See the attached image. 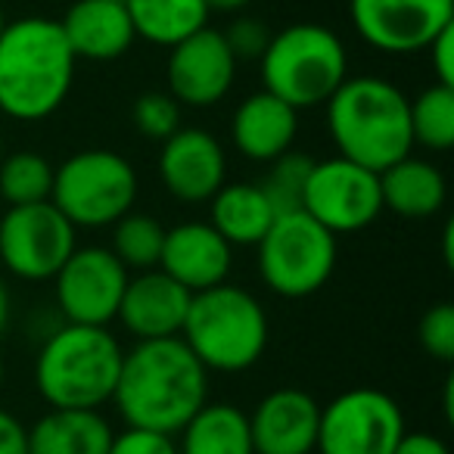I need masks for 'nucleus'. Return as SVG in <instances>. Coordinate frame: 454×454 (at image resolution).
<instances>
[{
    "label": "nucleus",
    "instance_id": "1",
    "mask_svg": "<svg viewBox=\"0 0 454 454\" xmlns=\"http://www.w3.org/2000/svg\"><path fill=\"white\" fill-rule=\"evenodd\" d=\"M206 402L208 371L184 346L181 336L137 340L131 352L121 355L113 404L125 427L177 435V429Z\"/></svg>",
    "mask_w": 454,
    "mask_h": 454
},
{
    "label": "nucleus",
    "instance_id": "2",
    "mask_svg": "<svg viewBox=\"0 0 454 454\" xmlns=\"http://www.w3.org/2000/svg\"><path fill=\"white\" fill-rule=\"evenodd\" d=\"M75 53L57 20L22 16L0 32V113L13 121H44L75 82Z\"/></svg>",
    "mask_w": 454,
    "mask_h": 454
},
{
    "label": "nucleus",
    "instance_id": "3",
    "mask_svg": "<svg viewBox=\"0 0 454 454\" xmlns=\"http://www.w3.org/2000/svg\"><path fill=\"white\" fill-rule=\"evenodd\" d=\"M327 134L336 153L361 168L383 171L411 156L408 97L377 75H348L327 103Z\"/></svg>",
    "mask_w": 454,
    "mask_h": 454
},
{
    "label": "nucleus",
    "instance_id": "4",
    "mask_svg": "<svg viewBox=\"0 0 454 454\" xmlns=\"http://www.w3.org/2000/svg\"><path fill=\"white\" fill-rule=\"evenodd\" d=\"M119 346L106 327L69 324L53 330L35 358V386L51 408L100 411L113 402L115 380L121 371Z\"/></svg>",
    "mask_w": 454,
    "mask_h": 454
},
{
    "label": "nucleus",
    "instance_id": "5",
    "mask_svg": "<svg viewBox=\"0 0 454 454\" xmlns=\"http://www.w3.org/2000/svg\"><path fill=\"white\" fill-rule=\"evenodd\" d=\"M181 340L208 373H243L268 348V315L243 286H208L190 296Z\"/></svg>",
    "mask_w": 454,
    "mask_h": 454
},
{
    "label": "nucleus",
    "instance_id": "6",
    "mask_svg": "<svg viewBox=\"0 0 454 454\" xmlns=\"http://www.w3.org/2000/svg\"><path fill=\"white\" fill-rule=\"evenodd\" d=\"M259 66L265 90L293 109L324 106L348 78L346 44L317 22H296L271 35Z\"/></svg>",
    "mask_w": 454,
    "mask_h": 454
},
{
    "label": "nucleus",
    "instance_id": "7",
    "mask_svg": "<svg viewBox=\"0 0 454 454\" xmlns=\"http://www.w3.org/2000/svg\"><path fill=\"white\" fill-rule=\"evenodd\" d=\"M137 171L115 150L72 153L53 168L51 202L75 227H113L137 200Z\"/></svg>",
    "mask_w": 454,
    "mask_h": 454
},
{
    "label": "nucleus",
    "instance_id": "8",
    "mask_svg": "<svg viewBox=\"0 0 454 454\" xmlns=\"http://www.w3.org/2000/svg\"><path fill=\"white\" fill-rule=\"evenodd\" d=\"M255 249L262 280L284 299H305L333 278L336 237L302 208L278 215Z\"/></svg>",
    "mask_w": 454,
    "mask_h": 454
},
{
    "label": "nucleus",
    "instance_id": "9",
    "mask_svg": "<svg viewBox=\"0 0 454 454\" xmlns=\"http://www.w3.org/2000/svg\"><path fill=\"white\" fill-rule=\"evenodd\" d=\"M75 247L78 227L51 200L13 206L0 215V265L20 280H53Z\"/></svg>",
    "mask_w": 454,
    "mask_h": 454
},
{
    "label": "nucleus",
    "instance_id": "10",
    "mask_svg": "<svg viewBox=\"0 0 454 454\" xmlns=\"http://www.w3.org/2000/svg\"><path fill=\"white\" fill-rule=\"evenodd\" d=\"M402 435L404 414L395 398L358 386L321 408L315 454H392Z\"/></svg>",
    "mask_w": 454,
    "mask_h": 454
},
{
    "label": "nucleus",
    "instance_id": "11",
    "mask_svg": "<svg viewBox=\"0 0 454 454\" xmlns=\"http://www.w3.org/2000/svg\"><path fill=\"white\" fill-rule=\"evenodd\" d=\"M302 212L330 234H358L383 212L377 171L361 168L342 156L315 162L302 193Z\"/></svg>",
    "mask_w": 454,
    "mask_h": 454
},
{
    "label": "nucleus",
    "instance_id": "12",
    "mask_svg": "<svg viewBox=\"0 0 454 454\" xmlns=\"http://www.w3.org/2000/svg\"><path fill=\"white\" fill-rule=\"evenodd\" d=\"M128 278H131V271L115 259L113 249L75 247V253L53 274L59 311L69 324L106 327L119 315Z\"/></svg>",
    "mask_w": 454,
    "mask_h": 454
},
{
    "label": "nucleus",
    "instance_id": "13",
    "mask_svg": "<svg viewBox=\"0 0 454 454\" xmlns=\"http://www.w3.org/2000/svg\"><path fill=\"white\" fill-rule=\"evenodd\" d=\"M355 32L380 53H420L454 22V0H348Z\"/></svg>",
    "mask_w": 454,
    "mask_h": 454
},
{
    "label": "nucleus",
    "instance_id": "14",
    "mask_svg": "<svg viewBox=\"0 0 454 454\" xmlns=\"http://www.w3.org/2000/svg\"><path fill=\"white\" fill-rule=\"evenodd\" d=\"M165 78H168V94L181 106L208 109L218 106L231 94L237 78V59L224 35L206 26L168 47Z\"/></svg>",
    "mask_w": 454,
    "mask_h": 454
},
{
    "label": "nucleus",
    "instance_id": "15",
    "mask_svg": "<svg viewBox=\"0 0 454 454\" xmlns=\"http://www.w3.org/2000/svg\"><path fill=\"white\" fill-rule=\"evenodd\" d=\"M159 177L177 202L200 206L227 184V153L215 134L181 125L162 140Z\"/></svg>",
    "mask_w": 454,
    "mask_h": 454
},
{
    "label": "nucleus",
    "instance_id": "16",
    "mask_svg": "<svg viewBox=\"0 0 454 454\" xmlns=\"http://www.w3.org/2000/svg\"><path fill=\"white\" fill-rule=\"evenodd\" d=\"M249 417L255 454H315L321 404L296 386L271 389Z\"/></svg>",
    "mask_w": 454,
    "mask_h": 454
},
{
    "label": "nucleus",
    "instance_id": "17",
    "mask_svg": "<svg viewBox=\"0 0 454 454\" xmlns=\"http://www.w3.org/2000/svg\"><path fill=\"white\" fill-rule=\"evenodd\" d=\"M231 268H234V247L208 221H184V224L165 227L159 271L177 280L184 290L200 293L227 284Z\"/></svg>",
    "mask_w": 454,
    "mask_h": 454
},
{
    "label": "nucleus",
    "instance_id": "18",
    "mask_svg": "<svg viewBox=\"0 0 454 454\" xmlns=\"http://www.w3.org/2000/svg\"><path fill=\"white\" fill-rule=\"evenodd\" d=\"M193 293L184 290L177 280H171L165 271L150 268L128 278L125 296L119 302L115 321L134 336V340H168L181 336L184 317L190 309Z\"/></svg>",
    "mask_w": 454,
    "mask_h": 454
},
{
    "label": "nucleus",
    "instance_id": "19",
    "mask_svg": "<svg viewBox=\"0 0 454 454\" xmlns=\"http://www.w3.org/2000/svg\"><path fill=\"white\" fill-rule=\"evenodd\" d=\"M75 59L113 63L137 41L125 0H75L59 20Z\"/></svg>",
    "mask_w": 454,
    "mask_h": 454
},
{
    "label": "nucleus",
    "instance_id": "20",
    "mask_svg": "<svg viewBox=\"0 0 454 454\" xmlns=\"http://www.w3.org/2000/svg\"><path fill=\"white\" fill-rule=\"evenodd\" d=\"M299 131V109L262 88L249 94L231 119V137L243 159L249 162H274L293 150Z\"/></svg>",
    "mask_w": 454,
    "mask_h": 454
},
{
    "label": "nucleus",
    "instance_id": "21",
    "mask_svg": "<svg viewBox=\"0 0 454 454\" xmlns=\"http://www.w3.org/2000/svg\"><path fill=\"white\" fill-rule=\"evenodd\" d=\"M380 196L383 208L398 218H433L448 200V184L439 165L429 159L404 156L380 171Z\"/></svg>",
    "mask_w": 454,
    "mask_h": 454
},
{
    "label": "nucleus",
    "instance_id": "22",
    "mask_svg": "<svg viewBox=\"0 0 454 454\" xmlns=\"http://www.w3.org/2000/svg\"><path fill=\"white\" fill-rule=\"evenodd\" d=\"M113 435L100 411L51 408L28 427V454H106Z\"/></svg>",
    "mask_w": 454,
    "mask_h": 454
},
{
    "label": "nucleus",
    "instance_id": "23",
    "mask_svg": "<svg viewBox=\"0 0 454 454\" xmlns=\"http://www.w3.org/2000/svg\"><path fill=\"white\" fill-rule=\"evenodd\" d=\"M274 218H278V212H274L262 184H224L208 200V224L231 247H255L268 234Z\"/></svg>",
    "mask_w": 454,
    "mask_h": 454
},
{
    "label": "nucleus",
    "instance_id": "24",
    "mask_svg": "<svg viewBox=\"0 0 454 454\" xmlns=\"http://www.w3.org/2000/svg\"><path fill=\"white\" fill-rule=\"evenodd\" d=\"M177 454H255L249 417L227 402H206L181 429Z\"/></svg>",
    "mask_w": 454,
    "mask_h": 454
},
{
    "label": "nucleus",
    "instance_id": "25",
    "mask_svg": "<svg viewBox=\"0 0 454 454\" xmlns=\"http://www.w3.org/2000/svg\"><path fill=\"white\" fill-rule=\"evenodd\" d=\"M134 35L150 44L175 47L177 41L208 26L206 0H125Z\"/></svg>",
    "mask_w": 454,
    "mask_h": 454
},
{
    "label": "nucleus",
    "instance_id": "26",
    "mask_svg": "<svg viewBox=\"0 0 454 454\" xmlns=\"http://www.w3.org/2000/svg\"><path fill=\"white\" fill-rule=\"evenodd\" d=\"M411 140L414 146L433 153H448L454 146V88L429 84L414 100H408Z\"/></svg>",
    "mask_w": 454,
    "mask_h": 454
},
{
    "label": "nucleus",
    "instance_id": "27",
    "mask_svg": "<svg viewBox=\"0 0 454 454\" xmlns=\"http://www.w3.org/2000/svg\"><path fill=\"white\" fill-rule=\"evenodd\" d=\"M165 227L159 218L144 212H128L113 224V255L128 271H150L159 268Z\"/></svg>",
    "mask_w": 454,
    "mask_h": 454
},
{
    "label": "nucleus",
    "instance_id": "28",
    "mask_svg": "<svg viewBox=\"0 0 454 454\" xmlns=\"http://www.w3.org/2000/svg\"><path fill=\"white\" fill-rule=\"evenodd\" d=\"M53 190V165L41 153L20 150L4 156L0 162V200L13 206L47 202Z\"/></svg>",
    "mask_w": 454,
    "mask_h": 454
},
{
    "label": "nucleus",
    "instance_id": "29",
    "mask_svg": "<svg viewBox=\"0 0 454 454\" xmlns=\"http://www.w3.org/2000/svg\"><path fill=\"white\" fill-rule=\"evenodd\" d=\"M268 171V181L262 184L265 196L271 200L274 212L286 215V212H299L302 208V193H305V181H309V171L315 165V159H309L305 153H284L278 156Z\"/></svg>",
    "mask_w": 454,
    "mask_h": 454
},
{
    "label": "nucleus",
    "instance_id": "30",
    "mask_svg": "<svg viewBox=\"0 0 454 454\" xmlns=\"http://www.w3.org/2000/svg\"><path fill=\"white\" fill-rule=\"evenodd\" d=\"M131 119L144 137L168 140L181 128V103L168 90H146L134 100Z\"/></svg>",
    "mask_w": 454,
    "mask_h": 454
},
{
    "label": "nucleus",
    "instance_id": "31",
    "mask_svg": "<svg viewBox=\"0 0 454 454\" xmlns=\"http://www.w3.org/2000/svg\"><path fill=\"white\" fill-rule=\"evenodd\" d=\"M417 340L420 348L435 361H454V305L439 302L433 309L423 311L420 324H417Z\"/></svg>",
    "mask_w": 454,
    "mask_h": 454
},
{
    "label": "nucleus",
    "instance_id": "32",
    "mask_svg": "<svg viewBox=\"0 0 454 454\" xmlns=\"http://www.w3.org/2000/svg\"><path fill=\"white\" fill-rule=\"evenodd\" d=\"M234 53L237 63H247V59H262L268 41H271V32L262 20H253V16H240L227 26V32H221Z\"/></svg>",
    "mask_w": 454,
    "mask_h": 454
},
{
    "label": "nucleus",
    "instance_id": "33",
    "mask_svg": "<svg viewBox=\"0 0 454 454\" xmlns=\"http://www.w3.org/2000/svg\"><path fill=\"white\" fill-rule=\"evenodd\" d=\"M106 454H177V442L168 433L128 427L113 435Z\"/></svg>",
    "mask_w": 454,
    "mask_h": 454
},
{
    "label": "nucleus",
    "instance_id": "34",
    "mask_svg": "<svg viewBox=\"0 0 454 454\" xmlns=\"http://www.w3.org/2000/svg\"><path fill=\"white\" fill-rule=\"evenodd\" d=\"M429 63H433V75L435 84H448L454 88V22L439 32L433 41H429Z\"/></svg>",
    "mask_w": 454,
    "mask_h": 454
},
{
    "label": "nucleus",
    "instance_id": "35",
    "mask_svg": "<svg viewBox=\"0 0 454 454\" xmlns=\"http://www.w3.org/2000/svg\"><path fill=\"white\" fill-rule=\"evenodd\" d=\"M0 454H28V427L7 408H0Z\"/></svg>",
    "mask_w": 454,
    "mask_h": 454
},
{
    "label": "nucleus",
    "instance_id": "36",
    "mask_svg": "<svg viewBox=\"0 0 454 454\" xmlns=\"http://www.w3.org/2000/svg\"><path fill=\"white\" fill-rule=\"evenodd\" d=\"M392 454H451L448 445L433 433H408L398 439V445L392 448Z\"/></svg>",
    "mask_w": 454,
    "mask_h": 454
},
{
    "label": "nucleus",
    "instance_id": "37",
    "mask_svg": "<svg viewBox=\"0 0 454 454\" xmlns=\"http://www.w3.org/2000/svg\"><path fill=\"white\" fill-rule=\"evenodd\" d=\"M208 10H218V13H240V10H247L253 0H206Z\"/></svg>",
    "mask_w": 454,
    "mask_h": 454
},
{
    "label": "nucleus",
    "instance_id": "38",
    "mask_svg": "<svg viewBox=\"0 0 454 454\" xmlns=\"http://www.w3.org/2000/svg\"><path fill=\"white\" fill-rule=\"evenodd\" d=\"M7 321H10V293L7 286L0 284V333L7 330Z\"/></svg>",
    "mask_w": 454,
    "mask_h": 454
},
{
    "label": "nucleus",
    "instance_id": "39",
    "mask_svg": "<svg viewBox=\"0 0 454 454\" xmlns=\"http://www.w3.org/2000/svg\"><path fill=\"white\" fill-rule=\"evenodd\" d=\"M4 26H7V13H4V4H0V32H4Z\"/></svg>",
    "mask_w": 454,
    "mask_h": 454
},
{
    "label": "nucleus",
    "instance_id": "40",
    "mask_svg": "<svg viewBox=\"0 0 454 454\" xmlns=\"http://www.w3.org/2000/svg\"><path fill=\"white\" fill-rule=\"evenodd\" d=\"M4 156H7V146H4V134H0V162H4Z\"/></svg>",
    "mask_w": 454,
    "mask_h": 454
},
{
    "label": "nucleus",
    "instance_id": "41",
    "mask_svg": "<svg viewBox=\"0 0 454 454\" xmlns=\"http://www.w3.org/2000/svg\"><path fill=\"white\" fill-rule=\"evenodd\" d=\"M4 377H7V367H4V358H0V386H4Z\"/></svg>",
    "mask_w": 454,
    "mask_h": 454
},
{
    "label": "nucleus",
    "instance_id": "42",
    "mask_svg": "<svg viewBox=\"0 0 454 454\" xmlns=\"http://www.w3.org/2000/svg\"><path fill=\"white\" fill-rule=\"evenodd\" d=\"M0 215H4V208H0Z\"/></svg>",
    "mask_w": 454,
    "mask_h": 454
}]
</instances>
